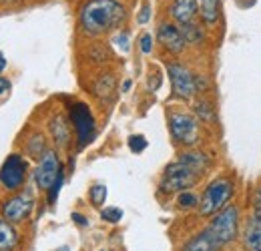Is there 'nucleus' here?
Listing matches in <instances>:
<instances>
[{
    "label": "nucleus",
    "instance_id": "1",
    "mask_svg": "<svg viewBox=\"0 0 261 251\" xmlns=\"http://www.w3.org/2000/svg\"><path fill=\"white\" fill-rule=\"evenodd\" d=\"M127 10L117 0H91L81 10V27L87 34H107L125 22Z\"/></svg>",
    "mask_w": 261,
    "mask_h": 251
},
{
    "label": "nucleus",
    "instance_id": "2",
    "mask_svg": "<svg viewBox=\"0 0 261 251\" xmlns=\"http://www.w3.org/2000/svg\"><path fill=\"white\" fill-rule=\"evenodd\" d=\"M231 195H233V183L225 177L215 179L213 183H209V187L203 191V197L199 199V213L205 217L219 213L227 205Z\"/></svg>",
    "mask_w": 261,
    "mask_h": 251
},
{
    "label": "nucleus",
    "instance_id": "3",
    "mask_svg": "<svg viewBox=\"0 0 261 251\" xmlns=\"http://www.w3.org/2000/svg\"><path fill=\"white\" fill-rule=\"evenodd\" d=\"M201 173L195 171L193 167H189L187 163H183L181 159L173 165L167 167L163 179H161V191L163 193H181L187 191L189 187H193L199 181Z\"/></svg>",
    "mask_w": 261,
    "mask_h": 251
},
{
    "label": "nucleus",
    "instance_id": "4",
    "mask_svg": "<svg viewBox=\"0 0 261 251\" xmlns=\"http://www.w3.org/2000/svg\"><path fill=\"white\" fill-rule=\"evenodd\" d=\"M237 229H239V209H237L235 205H229L225 209H221V211L215 215V219L211 221L209 227H207V231H209L221 245H225V243L235 239Z\"/></svg>",
    "mask_w": 261,
    "mask_h": 251
},
{
    "label": "nucleus",
    "instance_id": "5",
    "mask_svg": "<svg viewBox=\"0 0 261 251\" xmlns=\"http://www.w3.org/2000/svg\"><path fill=\"white\" fill-rule=\"evenodd\" d=\"M169 129L175 141L183 145H195L199 141V125L187 113H171L169 115Z\"/></svg>",
    "mask_w": 261,
    "mask_h": 251
},
{
    "label": "nucleus",
    "instance_id": "6",
    "mask_svg": "<svg viewBox=\"0 0 261 251\" xmlns=\"http://www.w3.org/2000/svg\"><path fill=\"white\" fill-rule=\"evenodd\" d=\"M70 121H72L76 137H79V149H83L95 137V119H93L89 107L83 103L72 105L70 107Z\"/></svg>",
    "mask_w": 261,
    "mask_h": 251
},
{
    "label": "nucleus",
    "instance_id": "7",
    "mask_svg": "<svg viewBox=\"0 0 261 251\" xmlns=\"http://www.w3.org/2000/svg\"><path fill=\"white\" fill-rule=\"evenodd\" d=\"M63 173V167H61V161L57 157L55 151H44V155L38 161V167L34 171V181L38 189L42 191H48V189L55 185V181L59 179V175Z\"/></svg>",
    "mask_w": 261,
    "mask_h": 251
},
{
    "label": "nucleus",
    "instance_id": "8",
    "mask_svg": "<svg viewBox=\"0 0 261 251\" xmlns=\"http://www.w3.org/2000/svg\"><path fill=\"white\" fill-rule=\"evenodd\" d=\"M167 72H169V79H171V85H173V93L177 94L179 98L189 101L197 93L195 77L183 64L169 63L167 64Z\"/></svg>",
    "mask_w": 261,
    "mask_h": 251
},
{
    "label": "nucleus",
    "instance_id": "9",
    "mask_svg": "<svg viewBox=\"0 0 261 251\" xmlns=\"http://www.w3.org/2000/svg\"><path fill=\"white\" fill-rule=\"evenodd\" d=\"M24 179H27V161L20 155H10L0 169V183L8 191H16L22 187Z\"/></svg>",
    "mask_w": 261,
    "mask_h": 251
},
{
    "label": "nucleus",
    "instance_id": "10",
    "mask_svg": "<svg viewBox=\"0 0 261 251\" xmlns=\"http://www.w3.org/2000/svg\"><path fill=\"white\" fill-rule=\"evenodd\" d=\"M33 197L31 195H16L2 205V219L8 223H20L24 221L33 211Z\"/></svg>",
    "mask_w": 261,
    "mask_h": 251
},
{
    "label": "nucleus",
    "instance_id": "11",
    "mask_svg": "<svg viewBox=\"0 0 261 251\" xmlns=\"http://www.w3.org/2000/svg\"><path fill=\"white\" fill-rule=\"evenodd\" d=\"M159 42L171 53H181L185 48V44H187L183 34H181V29H177V27H173L169 22H163L159 27Z\"/></svg>",
    "mask_w": 261,
    "mask_h": 251
},
{
    "label": "nucleus",
    "instance_id": "12",
    "mask_svg": "<svg viewBox=\"0 0 261 251\" xmlns=\"http://www.w3.org/2000/svg\"><path fill=\"white\" fill-rule=\"evenodd\" d=\"M197 10H199L197 0H173L169 6L171 16L181 24H189L195 18Z\"/></svg>",
    "mask_w": 261,
    "mask_h": 251
},
{
    "label": "nucleus",
    "instance_id": "13",
    "mask_svg": "<svg viewBox=\"0 0 261 251\" xmlns=\"http://www.w3.org/2000/svg\"><path fill=\"white\" fill-rule=\"evenodd\" d=\"M219 249H221V243L205 229V231L197 233L195 237H193L181 251H219Z\"/></svg>",
    "mask_w": 261,
    "mask_h": 251
},
{
    "label": "nucleus",
    "instance_id": "14",
    "mask_svg": "<svg viewBox=\"0 0 261 251\" xmlns=\"http://www.w3.org/2000/svg\"><path fill=\"white\" fill-rule=\"evenodd\" d=\"M243 243H245L247 251H261V223H257L253 217L245 225Z\"/></svg>",
    "mask_w": 261,
    "mask_h": 251
},
{
    "label": "nucleus",
    "instance_id": "15",
    "mask_svg": "<svg viewBox=\"0 0 261 251\" xmlns=\"http://www.w3.org/2000/svg\"><path fill=\"white\" fill-rule=\"evenodd\" d=\"M18 243V233L12 227V223L0 219V251H14Z\"/></svg>",
    "mask_w": 261,
    "mask_h": 251
},
{
    "label": "nucleus",
    "instance_id": "16",
    "mask_svg": "<svg viewBox=\"0 0 261 251\" xmlns=\"http://www.w3.org/2000/svg\"><path fill=\"white\" fill-rule=\"evenodd\" d=\"M50 131H53L57 143H59L61 147H65L66 143H68V137H70V135H68V123H66L63 117H55L53 123H50Z\"/></svg>",
    "mask_w": 261,
    "mask_h": 251
},
{
    "label": "nucleus",
    "instance_id": "17",
    "mask_svg": "<svg viewBox=\"0 0 261 251\" xmlns=\"http://www.w3.org/2000/svg\"><path fill=\"white\" fill-rule=\"evenodd\" d=\"M181 161H183V163H187L189 167H193V169L199 171V173H203V171L207 169V165H209L207 155H205V153H197V151L183 153V155H181Z\"/></svg>",
    "mask_w": 261,
    "mask_h": 251
},
{
    "label": "nucleus",
    "instance_id": "18",
    "mask_svg": "<svg viewBox=\"0 0 261 251\" xmlns=\"http://www.w3.org/2000/svg\"><path fill=\"white\" fill-rule=\"evenodd\" d=\"M113 91H115V79H113V74H102L98 79V83L95 85V93L100 98H111Z\"/></svg>",
    "mask_w": 261,
    "mask_h": 251
},
{
    "label": "nucleus",
    "instance_id": "19",
    "mask_svg": "<svg viewBox=\"0 0 261 251\" xmlns=\"http://www.w3.org/2000/svg\"><path fill=\"white\" fill-rule=\"evenodd\" d=\"M201 16L205 22L213 24L219 16V10H217V0H203L201 2Z\"/></svg>",
    "mask_w": 261,
    "mask_h": 251
},
{
    "label": "nucleus",
    "instance_id": "20",
    "mask_svg": "<svg viewBox=\"0 0 261 251\" xmlns=\"http://www.w3.org/2000/svg\"><path fill=\"white\" fill-rule=\"evenodd\" d=\"M181 34H183V38H185V42H199L201 38H203V34L201 31L197 29L195 24H181Z\"/></svg>",
    "mask_w": 261,
    "mask_h": 251
},
{
    "label": "nucleus",
    "instance_id": "21",
    "mask_svg": "<svg viewBox=\"0 0 261 251\" xmlns=\"http://www.w3.org/2000/svg\"><path fill=\"white\" fill-rule=\"evenodd\" d=\"M177 203H179L181 209H193V207L199 205V199H197L195 193H191V191H181Z\"/></svg>",
    "mask_w": 261,
    "mask_h": 251
},
{
    "label": "nucleus",
    "instance_id": "22",
    "mask_svg": "<svg viewBox=\"0 0 261 251\" xmlns=\"http://www.w3.org/2000/svg\"><path fill=\"white\" fill-rule=\"evenodd\" d=\"M105 199H107V187L105 185L98 183L95 187H91V201H93V205L100 207L105 203Z\"/></svg>",
    "mask_w": 261,
    "mask_h": 251
},
{
    "label": "nucleus",
    "instance_id": "23",
    "mask_svg": "<svg viewBox=\"0 0 261 251\" xmlns=\"http://www.w3.org/2000/svg\"><path fill=\"white\" fill-rule=\"evenodd\" d=\"M100 217L105 221H109V223H119L123 219V211L119 207H107V209H102Z\"/></svg>",
    "mask_w": 261,
    "mask_h": 251
},
{
    "label": "nucleus",
    "instance_id": "24",
    "mask_svg": "<svg viewBox=\"0 0 261 251\" xmlns=\"http://www.w3.org/2000/svg\"><path fill=\"white\" fill-rule=\"evenodd\" d=\"M129 147H130V151L141 153V151L147 149V139H145L143 135H133V137L129 139Z\"/></svg>",
    "mask_w": 261,
    "mask_h": 251
},
{
    "label": "nucleus",
    "instance_id": "25",
    "mask_svg": "<svg viewBox=\"0 0 261 251\" xmlns=\"http://www.w3.org/2000/svg\"><path fill=\"white\" fill-rule=\"evenodd\" d=\"M197 113H199V117H201L203 121H211V119H213L211 107H209L207 103H199V105H197Z\"/></svg>",
    "mask_w": 261,
    "mask_h": 251
},
{
    "label": "nucleus",
    "instance_id": "26",
    "mask_svg": "<svg viewBox=\"0 0 261 251\" xmlns=\"http://www.w3.org/2000/svg\"><path fill=\"white\" fill-rule=\"evenodd\" d=\"M61 185H63V173L59 175V179L55 181V185L48 189V203H55V201H57V195H59V191H61Z\"/></svg>",
    "mask_w": 261,
    "mask_h": 251
},
{
    "label": "nucleus",
    "instance_id": "27",
    "mask_svg": "<svg viewBox=\"0 0 261 251\" xmlns=\"http://www.w3.org/2000/svg\"><path fill=\"white\" fill-rule=\"evenodd\" d=\"M115 42H117V46H121L123 53L129 51V36H127V32H119V34L115 36Z\"/></svg>",
    "mask_w": 261,
    "mask_h": 251
},
{
    "label": "nucleus",
    "instance_id": "28",
    "mask_svg": "<svg viewBox=\"0 0 261 251\" xmlns=\"http://www.w3.org/2000/svg\"><path fill=\"white\" fill-rule=\"evenodd\" d=\"M141 51H143L145 55H149V53L153 51V36H151V34H143V36H141Z\"/></svg>",
    "mask_w": 261,
    "mask_h": 251
},
{
    "label": "nucleus",
    "instance_id": "29",
    "mask_svg": "<svg viewBox=\"0 0 261 251\" xmlns=\"http://www.w3.org/2000/svg\"><path fill=\"white\" fill-rule=\"evenodd\" d=\"M255 203H253V219L261 223V189L255 193V199H253Z\"/></svg>",
    "mask_w": 261,
    "mask_h": 251
},
{
    "label": "nucleus",
    "instance_id": "30",
    "mask_svg": "<svg viewBox=\"0 0 261 251\" xmlns=\"http://www.w3.org/2000/svg\"><path fill=\"white\" fill-rule=\"evenodd\" d=\"M149 14H151V10H149V4H145V6H143V12L139 14V22H141V24H145V22L149 20Z\"/></svg>",
    "mask_w": 261,
    "mask_h": 251
},
{
    "label": "nucleus",
    "instance_id": "31",
    "mask_svg": "<svg viewBox=\"0 0 261 251\" xmlns=\"http://www.w3.org/2000/svg\"><path fill=\"white\" fill-rule=\"evenodd\" d=\"M8 89H10V83H8L6 79H2V77H0V94H4Z\"/></svg>",
    "mask_w": 261,
    "mask_h": 251
},
{
    "label": "nucleus",
    "instance_id": "32",
    "mask_svg": "<svg viewBox=\"0 0 261 251\" xmlns=\"http://www.w3.org/2000/svg\"><path fill=\"white\" fill-rule=\"evenodd\" d=\"M72 219L76 221V223H79L81 227H85V225H87V219H85V217H83L81 213H72Z\"/></svg>",
    "mask_w": 261,
    "mask_h": 251
},
{
    "label": "nucleus",
    "instance_id": "33",
    "mask_svg": "<svg viewBox=\"0 0 261 251\" xmlns=\"http://www.w3.org/2000/svg\"><path fill=\"white\" fill-rule=\"evenodd\" d=\"M4 66H6V59H4V55L0 53V72L4 70Z\"/></svg>",
    "mask_w": 261,
    "mask_h": 251
},
{
    "label": "nucleus",
    "instance_id": "34",
    "mask_svg": "<svg viewBox=\"0 0 261 251\" xmlns=\"http://www.w3.org/2000/svg\"><path fill=\"white\" fill-rule=\"evenodd\" d=\"M4 2H12V0H4Z\"/></svg>",
    "mask_w": 261,
    "mask_h": 251
}]
</instances>
